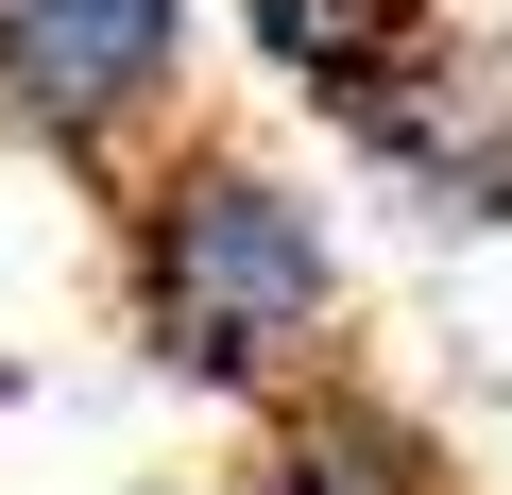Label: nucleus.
Here are the masks:
<instances>
[{"mask_svg":"<svg viewBox=\"0 0 512 495\" xmlns=\"http://www.w3.org/2000/svg\"><path fill=\"white\" fill-rule=\"evenodd\" d=\"M342 222L325 188L274 154V137H239V120H171L137 171H120V342L205 393V410H274L291 376L342 359Z\"/></svg>","mask_w":512,"mask_h":495,"instance_id":"1","label":"nucleus"},{"mask_svg":"<svg viewBox=\"0 0 512 495\" xmlns=\"http://www.w3.org/2000/svg\"><path fill=\"white\" fill-rule=\"evenodd\" d=\"M205 103V0H0V137L120 188Z\"/></svg>","mask_w":512,"mask_h":495,"instance_id":"2","label":"nucleus"},{"mask_svg":"<svg viewBox=\"0 0 512 495\" xmlns=\"http://www.w3.org/2000/svg\"><path fill=\"white\" fill-rule=\"evenodd\" d=\"M325 120H342V154H359L393 205H427V222H512V35L410 18Z\"/></svg>","mask_w":512,"mask_h":495,"instance_id":"3","label":"nucleus"},{"mask_svg":"<svg viewBox=\"0 0 512 495\" xmlns=\"http://www.w3.org/2000/svg\"><path fill=\"white\" fill-rule=\"evenodd\" d=\"M239 495H461V461H444V427L410 393H376L359 359H325V376H291L256 410V478Z\"/></svg>","mask_w":512,"mask_h":495,"instance_id":"4","label":"nucleus"},{"mask_svg":"<svg viewBox=\"0 0 512 495\" xmlns=\"http://www.w3.org/2000/svg\"><path fill=\"white\" fill-rule=\"evenodd\" d=\"M410 18H427V0H239L256 69H274V86H308V103H342V86H359Z\"/></svg>","mask_w":512,"mask_h":495,"instance_id":"5","label":"nucleus"}]
</instances>
